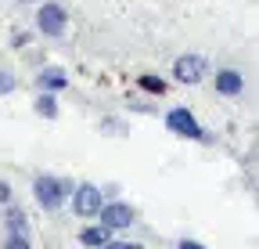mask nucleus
Segmentation results:
<instances>
[{
  "label": "nucleus",
  "instance_id": "nucleus-15",
  "mask_svg": "<svg viewBox=\"0 0 259 249\" xmlns=\"http://www.w3.org/2000/svg\"><path fill=\"white\" fill-rule=\"evenodd\" d=\"M8 245H11V249H25L29 242H25V235H11V238H8Z\"/></svg>",
  "mask_w": 259,
  "mask_h": 249
},
{
  "label": "nucleus",
  "instance_id": "nucleus-12",
  "mask_svg": "<svg viewBox=\"0 0 259 249\" xmlns=\"http://www.w3.org/2000/svg\"><path fill=\"white\" fill-rule=\"evenodd\" d=\"M141 87L148 90V94H166V83H162L158 76H151V73H148V76H141Z\"/></svg>",
  "mask_w": 259,
  "mask_h": 249
},
{
  "label": "nucleus",
  "instance_id": "nucleus-5",
  "mask_svg": "<svg viewBox=\"0 0 259 249\" xmlns=\"http://www.w3.org/2000/svg\"><path fill=\"white\" fill-rule=\"evenodd\" d=\"M166 127L173 130V134H180V137H194V141H209V134L198 127V119H194L187 109H173L169 116H166Z\"/></svg>",
  "mask_w": 259,
  "mask_h": 249
},
{
  "label": "nucleus",
  "instance_id": "nucleus-4",
  "mask_svg": "<svg viewBox=\"0 0 259 249\" xmlns=\"http://www.w3.org/2000/svg\"><path fill=\"white\" fill-rule=\"evenodd\" d=\"M65 25H69V15H65L61 4H44L36 11V29H40L44 37H61Z\"/></svg>",
  "mask_w": 259,
  "mask_h": 249
},
{
  "label": "nucleus",
  "instance_id": "nucleus-13",
  "mask_svg": "<svg viewBox=\"0 0 259 249\" xmlns=\"http://www.w3.org/2000/svg\"><path fill=\"white\" fill-rule=\"evenodd\" d=\"M15 90V76L11 73H0V94H11Z\"/></svg>",
  "mask_w": 259,
  "mask_h": 249
},
{
  "label": "nucleus",
  "instance_id": "nucleus-1",
  "mask_svg": "<svg viewBox=\"0 0 259 249\" xmlns=\"http://www.w3.org/2000/svg\"><path fill=\"white\" fill-rule=\"evenodd\" d=\"M32 195H36V202L44 206V209H61V202L72 195V184L69 181H61V177H51V173H44V177H36L32 181Z\"/></svg>",
  "mask_w": 259,
  "mask_h": 249
},
{
  "label": "nucleus",
  "instance_id": "nucleus-11",
  "mask_svg": "<svg viewBox=\"0 0 259 249\" xmlns=\"http://www.w3.org/2000/svg\"><path fill=\"white\" fill-rule=\"evenodd\" d=\"M8 228H11V235H25V213L22 209H11L8 213Z\"/></svg>",
  "mask_w": 259,
  "mask_h": 249
},
{
  "label": "nucleus",
  "instance_id": "nucleus-6",
  "mask_svg": "<svg viewBox=\"0 0 259 249\" xmlns=\"http://www.w3.org/2000/svg\"><path fill=\"white\" fill-rule=\"evenodd\" d=\"M97 217H101V224H105V228H112V231H122V228H130V224L137 221L134 206H126V202H105Z\"/></svg>",
  "mask_w": 259,
  "mask_h": 249
},
{
  "label": "nucleus",
  "instance_id": "nucleus-7",
  "mask_svg": "<svg viewBox=\"0 0 259 249\" xmlns=\"http://www.w3.org/2000/svg\"><path fill=\"white\" fill-rule=\"evenodd\" d=\"M241 87H245V80H241V73H238V69H220V73H216V90H220L223 98L241 94Z\"/></svg>",
  "mask_w": 259,
  "mask_h": 249
},
{
  "label": "nucleus",
  "instance_id": "nucleus-10",
  "mask_svg": "<svg viewBox=\"0 0 259 249\" xmlns=\"http://www.w3.org/2000/svg\"><path fill=\"white\" fill-rule=\"evenodd\" d=\"M36 112H40L44 119H54V116H58V101H54L51 90H44V94L36 98Z\"/></svg>",
  "mask_w": 259,
  "mask_h": 249
},
{
  "label": "nucleus",
  "instance_id": "nucleus-9",
  "mask_svg": "<svg viewBox=\"0 0 259 249\" xmlns=\"http://www.w3.org/2000/svg\"><path fill=\"white\" fill-rule=\"evenodd\" d=\"M36 83H40L44 90H61L65 83H69V76H65L61 69H44V73L36 76Z\"/></svg>",
  "mask_w": 259,
  "mask_h": 249
},
{
  "label": "nucleus",
  "instance_id": "nucleus-14",
  "mask_svg": "<svg viewBox=\"0 0 259 249\" xmlns=\"http://www.w3.org/2000/svg\"><path fill=\"white\" fill-rule=\"evenodd\" d=\"M8 202H11V184L0 181V206H8Z\"/></svg>",
  "mask_w": 259,
  "mask_h": 249
},
{
  "label": "nucleus",
  "instance_id": "nucleus-8",
  "mask_svg": "<svg viewBox=\"0 0 259 249\" xmlns=\"http://www.w3.org/2000/svg\"><path fill=\"white\" fill-rule=\"evenodd\" d=\"M79 242L83 245H108L112 242V228H105V224L101 228H83L79 231Z\"/></svg>",
  "mask_w": 259,
  "mask_h": 249
},
{
  "label": "nucleus",
  "instance_id": "nucleus-3",
  "mask_svg": "<svg viewBox=\"0 0 259 249\" xmlns=\"http://www.w3.org/2000/svg\"><path fill=\"white\" fill-rule=\"evenodd\" d=\"M105 206V192L97 188V184H79V188L72 192V209L76 217H97Z\"/></svg>",
  "mask_w": 259,
  "mask_h": 249
},
{
  "label": "nucleus",
  "instance_id": "nucleus-16",
  "mask_svg": "<svg viewBox=\"0 0 259 249\" xmlns=\"http://www.w3.org/2000/svg\"><path fill=\"white\" fill-rule=\"evenodd\" d=\"M18 4H32V0H18Z\"/></svg>",
  "mask_w": 259,
  "mask_h": 249
},
{
  "label": "nucleus",
  "instance_id": "nucleus-2",
  "mask_svg": "<svg viewBox=\"0 0 259 249\" xmlns=\"http://www.w3.org/2000/svg\"><path fill=\"white\" fill-rule=\"evenodd\" d=\"M205 73H209V61H205L202 54H180V58L173 61V76H177L180 83H187V87L202 83Z\"/></svg>",
  "mask_w": 259,
  "mask_h": 249
}]
</instances>
